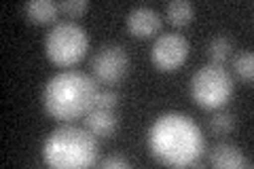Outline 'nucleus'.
I'll return each mask as SVG.
<instances>
[{
	"instance_id": "nucleus-4",
	"label": "nucleus",
	"mask_w": 254,
	"mask_h": 169,
	"mask_svg": "<svg viewBox=\"0 0 254 169\" xmlns=\"http://www.w3.org/2000/svg\"><path fill=\"white\" fill-rule=\"evenodd\" d=\"M233 76L218 63H208L190 76V98L203 110H220L233 95Z\"/></svg>"
},
{
	"instance_id": "nucleus-15",
	"label": "nucleus",
	"mask_w": 254,
	"mask_h": 169,
	"mask_svg": "<svg viewBox=\"0 0 254 169\" xmlns=\"http://www.w3.org/2000/svg\"><path fill=\"white\" fill-rule=\"evenodd\" d=\"M233 70L240 78L250 83L252 76H254V55L250 51H244L240 55H235L233 57Z\"/></svg>"
},
{
	"instance_id": "nucleus-5",
	"label": "nucleus",
	"mask_w": 254,
	"mask_h": 169,
	"mask_svg": "<svg viewBox=\"0 0 254 169\" xmlns=\"http://www.w3.org/2000/svg\"><path fill=\"white\" fill-rule=\"evenodd\" d=\"M89 49V36L76 21H55L45 36V53L58 66L81 61Z\"/></svg>"
},
{
	"instance_id": "nucleus-11",
	"label": "nucleus",
	"mask_w": 254,
	"mask_h": 169,
	"mask_svg": "<svg viewBox=\"0 0 254 169\" xmlns=\"http://www.w3.org/2000/svg\"><path fill=\"white\" fill-rule=\"evenodd\" d=\"M23 13L32 23H49L55 21L60 13V6L51 2V0H32L23 6Z\"/></svg>"
},
{
	"instance_id": "nucleus-1",
	"label": "nucleus",
	"mask_w": 254,
	"mask_h": 169,
	"mask_svg": "<svg viewBox=\"0 0 254 169\" xmlns=\"http://www.w3.org/2000/svg\"><path fill=\"white\" fill-rule=\"evenodd\" d=\"M203 133L199 125L182 112H165L148 131V148L159 163L168 167L195 165L203 155Z\"/></svg>"
},
{
	"instance_id": "nucleus-2",
	"label": "nucleus",
	"mask_w": 254,
	"mask_h": 169,
	"mask_svg": "<svg viewBox=\"0 0 254 169\" xmlns=\"http://www.w3.org/2000/svg\"><path fill=\"white\" fill-rule=\"evenodd\" d=\"M95 80L81 70H64L47 80L43 89V106L47 114L62 123L85 116L93 108L98 95Z\"/></svg>"
},
{
	"instance_id": "nucleus-10",
	"label": "nucleus",
	"mask_w": 254,
	"mask_h": 169,
	"mask_svg": "<svg viewBox=\"0 0 254 169\" xmlns=\"http://www.w3.org/2000/svg\"><path fill=\"white\" fill-rule=\"evenodd\" d=\"M85 127L91 133L98 135V138H110V135H115L117 127H119V118L115 114V110L91 108L85 114Z\"/></svg>"
},
{
	"instance_id": "nucleus-14",
	"label": "nucleus",
	"mask_w": 254,
	"mask_h": 169,
	"mask_svg": "<svg viewBox=\"0 0 254 169\" xmlns=\"http://www.w3.org/2000/svg\"><path fill=\"white\" fill-rule=\"evenodd\" d=\"M210 129L216 135H227L235 129V116L227 110H218L216 114L210 118Z\"/></svg>"
},
{
	"instance_id": "nucleus-12",
	"label": "nucleus",
	"mask_w": 254,
	"mask_h": 169,
	"mask_svg": "<svg viewBox=\"0 0 254 169\" xmlns=\"http://www.w3.org/2000/svg\"><path fill=\"white\" fill-rule=\"evenodd\" d=\"M233 55V40L227 34H218L214 36L208 43V57L212 59V63H218L222 66L229 57Z\"/></svg>"
},
{
	"instance_id": "nucleus-18",
	"label": "nucleus",
	"mask_w": 254,
	"mask_h": 169,
	"mask_svg": "<svg viewBox=\"0 0 254 169\" xmlns=\"http://www.w3.org/2000/svg\"><path fill=\"white\" fill-rule=\"evenodd\" d=\"M102 169H115V167H119V169H127V167H131V163L127 161L125 157H121V155H115V157H108V159H104V161H100L98 163Z\"/></svg>"
},
{
	"instance_id": "nucleus-17",
	"label": "nucleus",
	"mask_w": 254,
	"mask_h": 169,
	"mask_svg": "<svg viewBox=\"0 0 254 169\" xmlns=\"http://www.w3.org/2000/svg\"><path fill=\"white\" fill-rule=\"evenodd\" d=\"M58 6L64 15H68V17H78L81 13L87 11L89 2H87V0H64V2H60Z\"/></svg>"
},
{
	"instance_id": "nucleus-13",
	"label": "nucleus",
	"mask_w": 254,
	"mask_h": 169,
	"mask_svg": "<svg viewBox=\"0 0 254 169\" xmlns=\"http://www.w3.org/2000/svg\"><path fill=\"white\" fill-rule=\"evenodd\" d=\"M193 4L187 2V0H172V2L165 6V17L170 19V23L174 26H189L193 21Z\"/></svg>"
},
{
	"instance_id": "nucleus-8",
	"label": "nucleus",
	"mask_w": 254,
	"mask_h": 169,
	"mask_svg": "<svg viewBox=\"0 0 254 169\" xmlns=\"http://www.w3.org/2000/svg\"><path fill=\"white\" fill-rule=\"evenodd\" d=\"M125 23H127V30L136 38H150L161 30V15L155 9H150V6L138 4L127 13Z\"/></svg>"
},
{
	"instance_id": "nucleus-7",
	"label": "nucleus",
	"mask_w": 254,
	"mask_h": 169,
	"mask_svg": "<svg viewBox=\"0 0 254 169\" xmlns=\"http://www.w3.org/2000/svg\"><path fill=\"white\" fill-rule=\"evenodd\" d=\"M189 57V40L178 32L159 34L150 49V59L161 72L178 70Z\"/></svg>"
},
{
	"instance_id": "nucleus-9",
	"label": "nucleus",
	"mask_w": 254,
	"mask_h": 169,
	"mask_svg": "<svg viewBox=\"0 0 254 169\" xmlns=\"http://www.w3.org/2000/svg\"><path fill=\"white\" fill-rule=\"evenodd\" d=\"M210 165L220 169H240L250 167V161L244 159V152L233 142H216L210 150Z\"/></svg>"
},
{
	"instance_id": "nucleus-3",
	"label": "nucleus",
	"mask_w": 254,
	"mask_h": 169,
	"mask_svg": "<svg viewBox=\"0 0 254 169\" xmlns=\"http://www.w3.org/2000/svg\"><path fill=\"white\" fill-rule=\"evenodd\" d=\"M100 142L87 127L60 125L47 135L43 144V159L58 169H83L98 163Z\"/></svg>"
},
{
	"instance_id": "nucleus-16",
	"label": "nucleus",
	"mask_w": 254,
	"mask_h": 169,
	"mask_svg": "<svg viewBox=\"0 0 254 169\" xmlns=\"http://www.w3.org/2000/svg\"><path fill=\"white\" fill-rule=\"evenodd\" d=\"M119 104V93L113 89H100L98 95H95V104L93 108H108L115 110V106Z\"/></svg>"
},
{
	"instance_id": "nucleus-6",
	"label": "nucleus",
	"mask_w": 254,
	"mask_h": 169,
	"mask_svg": "<svg viewBox=\"0 0 254 169\" xmlns=\"http://www.w3.org/2000/svg\"><path fill=\"white\" fill-rule=\"evenodd\" d=\"M127 70H129V53L117 43L102 45L91 57V72L100 83H119L127 74Z\"/></svg>"
}]
</instances>
